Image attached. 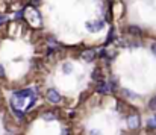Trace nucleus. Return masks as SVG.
<instances>
[{"instance_id": "5", "label": "nucleus", "mask_w": 156, "mask_h": 135, "mask_svg": "<svg viewBox=\"0 0 156 135\" xmlns=\"http://www.w3.org/2000/svg\"><path fill=\"white\" fill-rule=\"evenodd\" d=\"M127 32L130 34V35H133V37H140L141 34H143V31H141V27H138V26H129L127 27Z\"/></svg>"}, {"instance_id": "4", "label": "nucleus", "mask_w": 156, "mask_h": 135, "mask_svg": "<svg viewBox=\"0 0 156 135\" xmlns=\"http://www.w3.org/2000/svg\"><path fill=\"white\" fill-rule=\"evenodd\" d=\"M82 58L85 59V61H93L94 58H96V50H93V49H90V50H85L83 53H82Z\"/></svg>"}, {"instance_id": "22", "label": "nucleus", "mask_w": 156, "mask_h": 135, "mask_svg": "<svg viewBox=\"0 0 156 135\" xmlns=\"http://www.w3.org/2000/svg\"><path fill=\"white\" fill-rule=\"evenodd\" d=\"M38 2H40V0H30V3H34V5H37Z\"/></svg>"}, {"instance_id": "6", "label": "nucleus", "mask_w": 156, "mask_h": 135, "mask_svg": "<svg viewBox=\"0 0 156 135\" xmlns=\"http://www.w3.org/2000/svg\"><path fill=\"white\" fill-rule=\"evenodd\" d=\"M14 94H15V97H21V99L34 96V94H32V90H21V91H17V93H14Z\"/></svg>"}, {"instance_id": "9", "label": "nucleus", "mask_w": 156, "mask_h": 135, "mask_svg": "<svg viewBox=\"0 0 156 135\" xmlns=\"http://www.w3.org/2000/svg\"><path fill=\"white\" fill-rule=\"evenodd\" d=\"M62 70H64V73H65V75H70V73H71V70H73V65H71L70 62H65V64L62 65Z\"/></svg>"}, {"instance_id": "17", "label": "nucleus", "mask_w": 156, "mask_h": 135, "mask_svg": "<svg viewBox=\"0 0 156 135\" xmlns=\"http://www.w3.org/2000/svg\"><path fill=\"white\" fill-rule=\"evenodd\" d=\"M109 88H111V90H115V88H117V84H115L114 81H111V82H109Z\"/></svg>"}, {"instance_id": "1", "label": "nucleus", "mask_w": 156, "mask_h": 135, "mask_svg": "<svg viewBox=\"0 0 156 135\" xmlns=\"http://www.w3.org/2000/svg\"><path fill=\"white\" fill-rule=\"evenodd\" d=\"M103 26H105L103 20H96V21H88V23H87V29L91 31V32H97V31H100Z\"/></svg>"}, {"instance_id": "19", "label": "nucleus", "mask_w": 156, "mask_h": 135, "mask_svg": "<svg viewBox=\"0 0 156 135\" xmlns=\"http://www.w3.org/2000/svg\"><path fill=\"white\" fill-rule=\"evenodd\" d=\"M90 135H102V134H100V131H96V129H94V131L90 132Z\"/></svg>"}, {"instance_id": "3", "label": "nucleus", "mask_w": 156, "mask_h": 135, "mask_svg": "<svg viewBox=\"0 0 156 135\" xmlns=\"http://www.w3.org/2000/svg\"><path fill=\"white\" fill-rule=\"evenodd\" d=\"M127 125H129L130 129H136V128L140 126V119H138V115H130V117L127 119Z\"/></svg>"}, {"instance_id": "15", "label": "nucleus", "mask_w": 156, "mask_h": 135, "mask_svg": "<svg viewBox=\"0 0 156 135\" xmlns=\"http://www.w3.org/2000/svg\"><path fill=\"white\" fill-rule=\"evenodd\" d=\"M35 102H37V97L34 96V97H32V100H30V103L27 105V111H29V109H32V106L35 105Z\"/></svg>"}, {"instance_id": "18", "label": "nucleus", "mask_w": 156, "mask_h": 135, "mask_svg": "<svg viewBox=\"0 0 156 135\" xmlns=\"http://www.w3.org/2000/svg\"><path fill=\"white\" fill-rule=\"evenodd\" d=\"M0 78H5V68L2 64H0Z\"/></svg>"}, {"instance_id": "21", "label": "nucleus", "mask_w": 156, "mask_h": 135, "mask_svg": "<svg viewBox=\"0 0 156 135\" xmlns=\"http://www.w3.org/2000/svg\"><path fill=\"white\" fill-rule=\"evenodd\" d=\"M5 20H6V17H5V15H0V24H2Z\"/></svg>"}, {"instance_id": "23", "label": "nucleus", "mask_w": 156, "mask_h": 135, "mask_svg": "<svg viewBox=\"0 0 156 135\" xmlns=\"http://www.w3.org/2000/svg\"><path fill=\"white\" fill-rule=\"evenodd\" d=\"M62 135H68V131H67V129H64V132H62Z\"/></svg>"}, {"instance_id": "7", "label": "nucleus", "mask_w": 156, "mask_h": 135, "mask_svg": "<svg viewBox=\"0 0 156 135\" xmlns=\"http://www.w3.org/2000/svg\"><path fill=\"white\" fill-rule=\"evenodd\" d=\"M109 90H111V88H109V85H106V82H102V81H100V84L97 85V93H100V94H105V93H108Z\"/></svg>"}, {"instance_id": "11", "label": "nucleus", "mask_w": 156, "mask_h": 135, "mask_svg": "<svg viewBox=\"0 0 156 135\" xmlns=\"http://www.w3.org/2000/svg\"><path fill=\"white\" fill-rule=\"evenodd\" d=\"M114 38H115V31H114V27H111V31H109V35H108V40H106V44H108V43H111Z\"/></svg>"}, {"instance_id": "2", "label": "nucleus", "mask_w": 156, "mask_h": 135, "mask_svg": "<svg viewBox=\"0 0 156 135\" xmlns=\"http://www.w3.org/2000/svg\"><path fill=\"white\" fill-rule=\"evenodd\" d=\"M47 100L52 103H59L61 102V94L56 90H49L47 91Z\"/></svg>"}, {"instance_id": "12", "label": "nucleus", "mask_w": 156, "mask_h": 135, "mask_svg": "<svg viewBox=\"0 0 156 135\" xmlns=\"http://www.w3.org/2000/svg\"><path fill=\"white\" fill-rule=\"evenodd\" d=\"M12 112H14V114H15V115H17L20 120H23V119H24V114H23L21 111H18L17 108H12Z\"/></svg>"}, {"instance_id": "13", "label": "nucleus", "mask_w": 156, "mask_h": 135, "mask_svg": "<svg viewBox=\"0 0 156 135\" xmlns=\"http://www.w3.org/2000/svg\"><path fill=\"white\" fill-rule=\"evenodd\" d=\"M149 108H150L152 111H156V96L149 102Z\"/></svg>"}, {"instance_id": "16", "label": "nucleus", "mask_w": 156, "mask_h": 135, "mask_svg": "<svg viewBox=\"0 0 156 135\" xmlns=\"http://www.w3.org/2000/svg\"><path fill=\"white\" fill-rule=\"evenodd\" d=\"M23 14H24V11H23V9H21V11H18V12L15 14V18H17V20H18V18H21V17H23Z\"/></svg>"}, {"instance_id": "14", "label": "nucleus", "mask_w": 156, "mask_h": 135, "mask_svg": "<svg viewBox=\"0 0 156 135\" xmlns=\"http://www.w3.org/2000/svg\"><path fill=\"white\" fill-rule=\"evenodd\" d=\"M147 126H149V129H156V120L155 119H150L149 123H147Z\"/></svg>"}, {"instance_id": "24", "label": "nucleus", "mask_w": 156, "mask_h": 135, "mask_svg": "<svg viewBox=\"0 0 156 135\" xmlns=\"http://www.w3.org/2000/svg\"><path fill=\"white\" fill-rule=\"evenodd\" d=\"M155 120H156V117H155Z\"/></svg>"}, {"instance_id": "10", "label": "nucleus", "mask_w": 156, "mask_h": 135, "mask_svg": "<svg viewBox=\"0 0 156 135\" xmlns=\"http://www.w3.org/2000/svg\"><path fill=\"white\" fill-rule=\"evenodd\" d=\"M43 119H44L46 122H53L56 117H55V114H52V112H46V114L43 115Z\"/></svg>"}, {"instance_id": "20", "label": "nucleus", "mask_w": 156, "mask_h": 135, "mask_svg": "<svg viewBox=\"0 0 156 135\" xmlns=\"http://www.w3.org/2000/svg\"><path fill=\"white\" fill-rule=\"evenodd\" d=\"M152 52L156 55V43H153V44H152Z\"/></svg>"}, {"instance_id": "8", "label": "nucleus", "mask_w": 156, "mask_h": 135, "mask_svg": "<svg viewBox=\"0 0 156 135\" xmlns=\"http://www.w3.org/2000/svg\"><path fill=\"white\" fill-rule=\"evenodd\" d=\"M123 94H124V97H127V99H130V100H133V99L138 97V94H135L133 91L127 90V88H123Z\"/></svg>"}]
</instances>
